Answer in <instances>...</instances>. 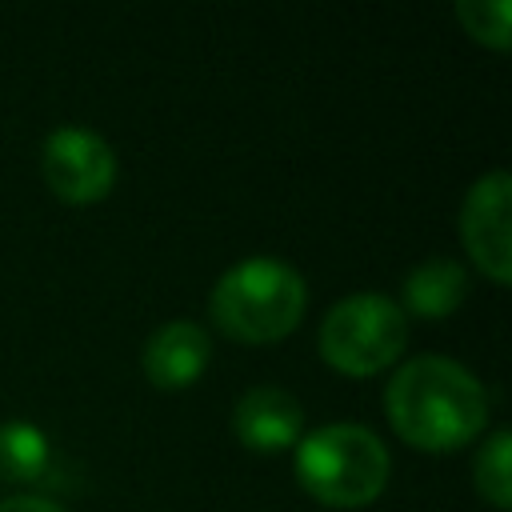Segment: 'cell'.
Returning <instances> with one entry per match:
<instances>
[{
	"mask_svg": "<svg viewBox=\"0 0 512 512\" xmlns=\"http://www.w3.org/2000/svg\"><path fill=\"white\" fill-rule=\"evenodd\" d=\"M384 408L392 428L424 452L460 448L488 420V396L480 380L448 356L404 360L384 388Z\"/></svg>",
	"mask_w": 512,
	"mask_h": 512,
	"instance_id": "obj_1",
	"label": "cell"
},
{
	"mask_svg": "<svg viewBox=\"0 0 512 512\" xmlns=\"http://www.w3.org/2000/svg\"><path fill=\"white\" fill-rule=\"evenodd\" d=\"M304 304L308 288L292 264L276 256H248L216 280L208 312L224 336L264 344L288 336L300 324Z\"/></svg>",
	"mask_w": 512,
	"mask_h": 512,
	"instance_id": "obj_2",
	"label": "cell"
},
{
	"mask_svg": "<svg viewBox=\"0 0 512 512\" xmlns=\"http://www.w3.org/2000/svg\"><path fill=\"white\" fill-rule=\"evenodd\" d=\"M384 440L364 424H324L296 440V476L328 508L372 504L388 484Z\"/></svg>",
	"mask_w": 512,
	"mask_h": 512,
	"instance_id": "obj_3",
	"label": "cell"
},
{
	"mask_svg": "<svg viewBox=\"0 0 512 512\" xmlns=\"http://www.w3.org/2000/svg\"><path fill=\"white\" fill-rule=\"evenodd\" d=\"M316 344L332 368L348 376H372L404 352L408 312L380 292H352L328 308Z\"/></svg>",
	"mask_w": 512,
	"mask_h": 512,
	"instance_id": "obj_4",
	"label": "cell"
},
{
	"mask_svg": "<svg viewBox=\"0 0 512 512\" xmlns=\"http://www.w3.org/2000/svg\"><path fill=\"white\" fill-rule=\"evenodd\" d=\"M40 168L48 188L68 204L104 200L116 180V156L104 136L84 124H60L40 152Z\"/></svg>",
	"mask_w": 512,
	"mask_h": 512,
	"instance_id": "obj_5",
	"label": "cell"
},
{
	"mask_svg": "<svg viewBox=\"0 0 512 512\" xmlns=\"http://www.w3.org/2000/svg\"><path fill=\"white\" fill-rule=\"evenodd\" d=\"M508 204H512V176L504 168L480 176L460 208V240L476 268L496 284L512 276V248H508Z\"/></svg>",
	"mask_w": 512,
	"mask_h": 512,
	"instance_id": "obj_6",
	"label": "cell"
},
{
	"mask_svg": "<svg viewBox=\"0 0 512 512\" xmlns=\"http://www.w3.org/2000/svg\"><path fill=\"white\" fill-rule=\"evenodd\" d=\"M232 428L244 448L252 452H284L296 448L304 428V408L288 388L256 384L232 408Z\"/></svg>",
	"mask_w": 512,
	"mask_h": 512,
	"instance_id": "obj_7",
	"label": "cell"
},
{
	"mask_svg": "<svg viewBox=\"0 0 512 512\" xmlns=\"http://www.w3.org/2000/svg\"><path fill=\"white\" fill-rule=\"evenodd\" d=\"M208 356H212V340L200 324L168 320L144 344V376L156 388L176 392V388H188L208 368Z\"/></svg>",
	"mask_w": 512,
	"mask_h": 512,
	"instance_id": "obj_8",
	"label": "cell"
},
{
	"mask_svg": "<svg viewBox=\"0 0 512 512\" xmlns=\"http://www.w3.org/2000/svg\"><path fill=\"white\" fill-rule=\"evenodd\" d=\"M468 292V272L448 260V256H432L424 264H416L404 276V304L416 316H448Z\"/></svg>",
	"mask_w": 512,
	"mask_h": 512,
	"instance_id": "obj_9",
	"label": "cell"
},
{
	"mask_svg": "<svg viewBox=\"0 0 512 512\" xmlns=\"http://www.w3.org/2000/svg\"><path fill=\"white\" fill-rule=\"evenodd\" d=\"M48 468V436L36 424L8 420L0 424V480L32 484Z\"/></svg>",
	"mask_w": 512,
	"mask_h": 512,
	"instance_id": "obj_10",
	"label": "cell"
},
{
	"mask_svg": "<svg viewBox=\"0 0 512 512\" xmlns=\"http://www.w3.org/2000/svg\"><path fill=\"white\" fill-rule=\"evenodd\" d=\"M508 452H512V436L508 428L492 432L472 464V476H476V492L492 504V508H508L512 504V472H508Z\"/></svg>",
	"mask_w": 512,
	"mask_h": 512,
	"instance_id": "obj_11",
	"label": "cell"
},
{
	"mask_svg": "<svg viewBox=\"0 0 512 512\" xmlns=\"http://www.w3.org/2000/svg\"><path fill=\"white\" fill-rule=\"evenodd\" d=\"M456 16L472 40H480L488 48H508V24H512L508 0H460Z\"/></svg>",
	"mask_w": 512,
	"mask_h": 512,
	"instance_id": "obj_12",
	"label": "cell"
},
{
	"mask_svg": "<svg viewBox=\"0 0 512 512\" xmlns=\"http://www.w3.org/2000/svg\"><path fill=\"white\" fill-rule=\"evenodd\" d=\"M0 512H60V508L44 496H8L0 500Z\"/></svg>",
	"mask_w": 512,
	"mask_h": 512,
	"instance_id": "obj_13",
	"label": "cell"
}]
</instances>
